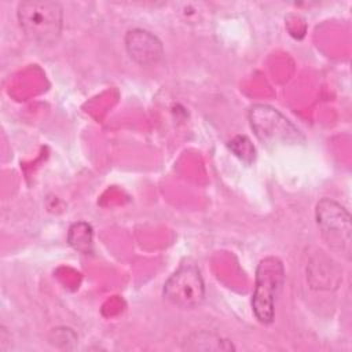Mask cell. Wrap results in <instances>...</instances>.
<instances>
[{"mask_svg": "<svg viewBox=\"0 0 352 352\" xmlns=\"http://www.w3.org/2000/svg\"><path fill=\"white\" fill-rule=\"evenodd\" d=\"M69 245L84 254L92 253L94 250V232L92 227L85 221H77L70 226L67 232Z\"/></svg>", "mask_w": 352, "mask_h": 352, "instance_id": "cell-8", "label": "cell"}, {"mask_svg": "<svg viewBox=\"0 0 352 352\" xmlns=\"http://www.w3.org/2000/svg\"><path fill=\"white\" fill-rule=\"evenodd\" d=\"M250 126L258 140L270 147L298 144L304 136L279 110L268 104H254L249 110Z\"/></svg>", "mask_w": 352, "mask_h": 352, "instance_id": "cell-3", "label": "cell"}, {"mask_svg": "<svg viewBox=\"0 0 352 352\" xmlns=\"http://www.w3.org/2000/svg\"><path fill=\"white\" fill-rule=\"evenodd\" d=\"M164 297L170 304L190 309L198 307L205 297V283L194 264H182L165 282Z\"/></svg>", "mask_w": 352, "mask_h": 352, "instance_id": "cell-5", "label": "cell"}, {"mask_svg": "<svg viewBox=\"0 0 352 352\" xmlns=\"http://www.w3.org/2000/svg\"><path fill=\"white\" fill-rule=\"evenodd\" d=\"M183 348L190 351H234L235 346L230 340L209 331H198L190 334L183 341Z\"/></svg>", "mask_w": 352, "mask_h": 352, "instance_id": "cell-7", "label": "cell"}, {"mask_svg": "<svg viewBox=\"0 0 352 352\" xmlns=\"http://www.w3.org/2000/svg\"><path fill=\"white\" fill-rule=\"evenodd\" d=\"M125 48L131 59L142 66H153L158 63L164 55L160 38L144 29L129 30L125 34Z\"/></svg>", "mask_w": 352, "mask_h": 352, "instance_id": "cell-6", "label": "cell"}, {"mask_svg": "<svg viewBox=\"0 0 352 352\" xmlns=\"http://www.w3.org/2000/svg\"><path fill=\"white\" fill-rule=\"evenodd\" d=\"M230 148L232 150V153L241 158L245 162H252L256 157V150L253 143L250 142L249 138L246 136H235L231 142H230Z\"/></svg>", "mask_w": 352, "mask_h": 352, "instance_id": "cell-9", "label": "cell"}, {"mask_svg": "<svg viewBox=\"0 0 352 352\" xmlns=\"http://www.w3.org/2000/svg\"><path fill=\"white\" fill-rule=\"evenodd\" d=\"M316 224L324 242L336 252L349 257L351 253V216L338 202L323 198L315 209Z\"/></svg>", "mask_w": 352, "mask_h": 352, "instance_id": "cell-4", "label": "cell"}, {"mask_svg": "<svg viewBox=\"0 0 352 352\" xmlns=\"http://www.w3.org/2000/svg\"><path fill=\"white\" fill-rule=\"evenodd\" d=\"M285 283L283 263L268 256L260 260L256 268V285L252 296V308L260 323L268 324L275 316V301Z\"/></svg>", "mask_w": 352, "mask_h": 352, "instance_id": "cell-2", "label": "cell"}, {"mask_svg": "<svg viewBox=\"0 0 352 352\" xmlns=\"http://www.w3.org/2000/svg\"><path fill=\"white\" fill-rule=\"evenodd\" d=\"M16 16L25 36L41 45L58 41L62 32L63 10L58 1L28 0L18 6Z\"/></svg>", "mask_w": 352, "mask_h": 352, "instance_id": "cell-1", "label": "cell"}]
</instances>
